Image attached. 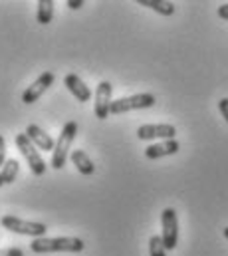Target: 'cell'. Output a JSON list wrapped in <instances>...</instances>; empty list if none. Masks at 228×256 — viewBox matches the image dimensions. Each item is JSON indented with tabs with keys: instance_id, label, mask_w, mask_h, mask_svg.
<instances>
[{
	"instance_id": "cell-1",
	"label": "cell",
	"mask_w": 228,
	"mask_h": 256,
	"mask_svg": "<svg viewBox=\"0 0 228 256\" xmlns=\"http://www.w3.org/2000/svg\"><path fill=\"white\" fill-rule=\"evenodd\" d=\"M84 240L76 238V236H56V238H48V236H40L34 238L30 248L32 252L44 254V252H82L84 250Z\"/></svg>"
},
{
	"instance_id": "cell-2",
	"label": "cell",
	"mask_w": 228,
	"mask_h": 256,
	"mask_svg": "<svg viewBox=\"0 0 228 256\" xmlns=\"http://www.w3.org/2000/svg\"><path fill=\"white\" fill-rule=\"evenodd\" d=\"M76 135H78V124L76 122H68L64 128H62V133H60V137H58L56 141V147H54V151H52V161H50V165L60 171L64 165H66V161H68V157L72 155V143H74V139H76Z\"/></svg>"
},
{
	"instance_id": "cell-3",
	"label": "cell",
	"mask_w": 228,
	"mask_h": 256,
	"mask_svg": "<svg viewBox=\"0 0 228 256\" xmlns=\"http://www.w3.org/2000/svg\"><path fill=\"white\" fill-rule=\"evenodd\" d=\"M16 147L20 149V153L24 155V159L28 161L30 171H32L36 177H42V175L46 173L48 165H46L44 157L40 155V151L36 149V145L28 139V135H26V133H18V135H16Z\"/></svg>"
},
{
	"instance_id": "cell-4",
	"label": "cell",
	"mask_w": 228,
	"mask_h": 256,
	"mask_svg": "<svg viewBox=\"0 0 228 256\" xmlns=\"http://www.w3.org/2000/svg\"><path fill=\"white\" fill-rule=\"evenodd\" d=\"M0 224H2L4 228H8L10 232L24 234V236H32V238L46 236V230H48V226H46L44 222L24 220V218H18V216H12V214H4V216L0 218Z\"/></svg>"
},
{
	"instance_id": "cell-5",
	"label": "cell",
	"mask_w": 228,
	"mask_h": 256,
	"mask_svg": "<svg viewBox=\"0 0 228 256\" xmlns=\"http://www.w3.org/2000/svg\"><path fill=\"white\" fill-rule=\"evenodd\" d=\"M155 102L157 98L153 94H135L129 98H119L112 104V116H121L133 110H147V108H153Z\"/></svg>"
},
{
	"instance_id": "cell-6",
	"label": "cell",
	"mask_w": 228,
	"mask_h": 256,
	"mask_svg": "<svg viewBox=\"0 0 228 256\" xmlns=\"http://www.w3.org/2000/svg\"><path fill=\"white\" fill-rule=\"evenodd\" d=\"M161 226H163L161 238L165 242V248L174 250L176 244H178V218H176V210L174 208L167 206L161 212Z\"/></svg>"
},
{
	"instance_id": "cell-7",
	"label": "cell",
	"mask_w": 228,
	"mask_h": 256,
	"mask_svg": "<svg viewBox=\"0 0 228 256\" xmlns=\"http://www.w3.org/2000/svg\"><path fill=\"white\" fill-rule=\"evenodd\" d=\"M112 94H114V86L108 80L100 82L96 90V108H94L98 120H108L112 116V104H114Z\"/></svg>"
},
{
	"instance_id": "cell-8",
	"label": "cell",
	"mask_w": 228,
	"mask_h": 256,
	"mask_svg": "<svg viewBox=\"0 0 228 256\" xmlns=\"http://www.w3.org/2000/svg\"><path fill=\"white\" fill-rule=\"evenodd\" d=\"M54 82H56L54 72H44V74H40V76L34 80V84L28 86L26 92L22 94V102H24V104H34V102H38L40 96H44V92H46Z\"/></svg>"
},
{
	"instance_id": "cell-9",
	"label": "cell",
	"mask_w": 228,
	"mask_h": 256,
	"mask_svg": "<svg viewBox=\"0 0 228 256\" xmlns=\"http://www.w3.org/2000/svg\"><path fill=\"white\" fill-rule=\"evenodd\" d=\"M176 135V128L171 126V124H159V126H141L137 129V137L141 141H149V139H174Z\"/></svg>"
},
{
	"instance_id": "cell-10",
	"label": "cell",
	"mask_w": 228,
	"mask_h": 256,
	"mask_svg": "<svg viewBox=\"0 0 228 256\" xmlns=\"http://www.w3.org/2000/svg\"><path fill=\"white\" fill-rule=\"evenodd\" d=\"M64 86L68 88V92L80 102V104H86L92 100V90L86 86V82L78 76V74H68L64 78Z\"/></svg>"
},
{
	"instance_id": "cell-11",
	"label": "cell",
	"mask_w": 228,
	"mask_h": 256,
	"mask_svg": "<svg viewBox=\"0 0 228 256\" xmlns=\"http://www.w3.org/2000/svg\"><path fill=\"white\" fill-rule=\"evenodd\" d=\"M26 135H28V139L38 147V149H44V151H54V147H56V141L44 131V129L40 128V126H36V124H30L26 131H24Z\"/></svg>"
},
{
	"instance_id": "cell-12",
	"label": "cell",
	"mask_w": 228,
	"mask_h": 256,
	"mask_svg": "<svg viewBox=\"0 0 228 256\" xmlns=\"http://www.w3.org/2000/svg\"><path fill=\"white\" fill-rule=\"evenodd\" d=\"M178 149H180V145L176 139H167L163 143H155V145L145 147V157L153 161V159H161L167 155H174V153H178Z\"/></svg>"
},
{
	"instance_id": "cell-13",
	"label": "cell",
	"mask_w": 228,
	"mask_h": 256,
	"mask_svg": "<svg viewBox=\"0 0 228 256\" xmlns=\"http://www.w3.org/2000/svg\"><path fill=\"white\" fill-rule=\"evenodd\" d=\"M70 159H72V163L76 165V169H78L82 175H86V177L94 175L96 165H94V161L90 159V155H88L86 151H82V149H74L72 155H70Z\"/></svg>"
},
{
	"instance_id": "cell-14",
	"label": "cell",
	"mask_w": 228,
	"mask_h": 256,
	"mask_svg": "<svg viewBox=\"0 0 228 256\" xmlns=\"http://www.w3.org/2000/svg\"><path fill=\"white\" fill-rule=\"evenodd\" d=\"M137 4L139 6H147V8H151V10H155V12L163 14V16L174 14V4L169 2V0H137Z\"/></svg>"
},
{
	"instance_id": "cell-15",
	"label": "cell",
	"mask_w": 228,
	"mask_h": 256,
	"mask_svg": "<svg viewBox=\"0 0 228 256\" xmlns=\"http://www.w3.org/2000/svg\"><path fill=\"white\" fill-rule=\"evenodd\" d=\"M18 173H20V163H18L16 159H8V161L4 163V167L0 169L2 183H4V185H12V183L16 181V177H18Z\"/></svg>"
},
{
	"instance_id": "cell-16",
	"label": "cell",
	"mask_w": 228,
	"mask_h": 256,
	"mask_svg": "<svg viewBox=\"0 0 228 256\" xmlns=\"http://www.w3.org/2000/svg\"><path fill=\"white\" fill-rule=\"evenodd\" d=\"M36 18L40 24H50L54 18V0H38V12Z\"/></svg>"
},
{
	"instance_id": "cell-17",
	"label": "cell",
	"mask_w": 228,
	"mask_h": 256,
	"mask_svg": "<svg viewBox=\"0 0 228 256\" xmlns=\"http://www.w3.org/2000/svg\"><path fill=\"white\" fill-rule=\"evenodd\" d=\"M149 256H167V248L165 242L159 234H153L149 238Z\"/></svg>"
},
{
	"instance_id": "cell-18",
	"label": "cell",
	"mask_w": 228,
	"mask_h": 256,
	"mask_svg": "<svg viewBox=\"0 0 228 256\" xmlns=\"http://www.w3.org/2000/svg\"><path fill=\"white\" fill-rule=\"evenodd\" d=\"M6 161H8V159H6V141H4V137L0 135V169L4 167Z\"/></svg>"
},
{
	"instance_id": "cell-19",
	"label": "cell",
	"mask_w": 228,
	"mask_h": 256,
	"mask_svg": "<svg viewBox=\"0 0 228 256\" xmlns=\"http://www.w3.org/2000/svg\"><path fill=\"white\" fill-rule=\"evenodd\" d=\"M0 256H24V250H20V248H0Z\"/></svg>"
},
{
	"instance_id": "cell-20",
	"label": "cell",
	"mask_w": 228,
	"mask_h": 256,
	"mask_svg": "<svg viewBox=\"0 0 228 256\" xmlns=\"http://www.w3.org/2000/svg\"><path fill=\"white\" fill-rule=\"evenodd\" d=\"M218 110H220L222 118L226 120V124H228V98H222V100L218 102Z\"/></svg>"
},
{
	"instance_id": "cell-21",
	"label": "cell",
	"mask_w": 228,
	"mask_h": 256,
	"mask_svg": "<svg viewBox=\"0 0 228 256\" xmlns=\"http://www.w3.org/2000/svg\"><path fill=\"white\" fill-rule=\"evenodd\" d=\"M218 16L222 18V20H228V4H222V6H218Z\"/></svg>"
},
{
	"instance_id": "cell-22",
	"label": "cell",
	"mask_w": 228,
	"mask_h": 256,
	"mask_svg": "<svg viewBox=\"0 0 228 256\" xmlns=\"http://www.w3.org/2000/svg\"><path fill=\"white\" fill-rule=\"evenodd\" d=\"M68 6H70L72 10H78V8L84 6V0H68Z\"/></svg>"
},
{
	"instance_id": "cell-23",
	"label": "cell",
	"mask_w": 228,
	"mask_h": 256,
	"mask_svg": "<svg viewBox=\"0 0 228 256\" xmlns=\"http://www.w3.org/2000/svg\"><path fill=\"white\" fill-rule=\"evenodd\" d=\"M224 236H226V238H228V226H226V228H224Z\"/></svg>"
},
{
	"instance_id": "cell-24",
	"label": "cell",
	"mask_w": 228,
	"mask_h": 256,
	"mask_svg": "<svg viewBox=\"0 0 228 256\" xmlns=\"http://www.w3.org/2000/svg\"><path fill=\"white\" fill-rule=\"evenodd\" d=\"M2 185H4V183H2V177H0V187H2Z\"/></svg>"
}]
</instances>
